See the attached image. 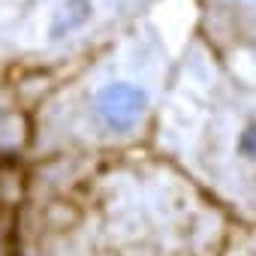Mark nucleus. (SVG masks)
I'll use <instances>...</instances> for the list:
<instances>
[{
  "label": "nucleus",
  "mask_w": 256,
  "mask_h": 256,
  "mask_svg": "<svg viewBox=\"0 0 256 256\" xmlns=\"http://www.w3.org/2000/svg\"><path fill=\"white\" fill-rule=\"evenodd\" d=\"M148 106V96L142 88L130 84V82H114V84H106L100 94H96V114L100 120L114 133H126L139 124L142 112Z\"/></svg>",
  "instance_id": "nucleus-1"
},
{
  "label": "nucleus",
  "mask_w": 256,
  "mask_h": 256,
  "mask_svg": "<svg viewBox=\"0 0 256 256\" xmlns=\"http://www.w3.org/2000/svg\"><path fill=\"white\" fill-rule=\"evenodd\" d=\"M90 16H94L90 0H66V4L60 6V12L54 16V22H52V30H48L52 40H64V36L82 30L90 22Z\"/></svg>",
  "instance_id": "nucleus-2"
},
{
  "label": "nucleus",
  "mask_w": 256,
  "mask_h": 256,
  "mask_svg": "<svg viewBox=\"0 0 256 256\" xmlns=\"http://www.w3.org/2000/svg\"><path fill=\"white\" fill-rule=\"evenodd\" d=\"M238 154L256 163V124H247L244 133L238 136Z\"/></svg>",
  "instance_id": "nucleus-3"
}]
</instances>
